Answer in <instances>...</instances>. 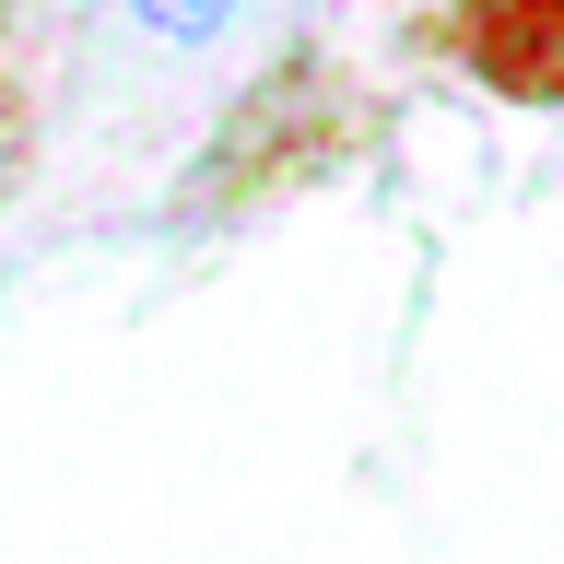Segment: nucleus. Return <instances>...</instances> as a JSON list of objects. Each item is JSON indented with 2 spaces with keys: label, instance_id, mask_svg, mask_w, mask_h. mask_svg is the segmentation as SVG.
<instances>
[{
  "label": "nucleus",
  "instance_id": "nucleus-1",
  "mask_svg": "<svg viewBox=\"0 0 564 564\" xmlns=\"http://www.w3.org/2000/svg\"><path fill=\"white\" fill-rule=\"evenodd\" d=\"M365 141V106H352V83L329 59H282L259 70L236 95V118H224V141L200 153V200H271V188H306V176H329Z\"/></svg>",
  "mask_w": 564,
  "mask_h": 564
},
{
  "label": "nucleus",
  "instance_id": "nucleus-2",
  "mask_svg": "<svg viewBox=\"0 0 564 564\" xmlns=\"http://www.w3.org/2000/svg\"><path fill=\"white\" fill-rule=\"evenodd\" d=\"M447 59L506 106H564V0H447Z\"/></svg>",
  "mask_w": 564,
  "mask_h": 564
},
{
  "label": "nucleus",
  "instance_id": "nucleus-3",
  "mask_svg": "<svg viewBox=\"0 0 564 564\" xmlns=\"http://www.w3.org/2000/svg\"><path fill=\"white\" fill-rule=\"evenodd\" d=\"M236 12H247V0H130V24L153 35V47H212Z\"/></svg>",
  "mask_w": 564,
  "mask_h": 564
}]
</instances>
